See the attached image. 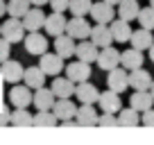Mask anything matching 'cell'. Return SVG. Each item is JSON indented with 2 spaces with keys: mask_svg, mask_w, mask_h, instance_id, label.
<instances>
[{
  "mask_svg": "<svg viewBox=\"0 0 154 145\" xmlns=\"http://www.w3.org/2000/svg\"><path fill=\"white\" fill-rule=\"evenodd\" d=\"M25 34H27V29H25L23 20L14 18V16H9L5 23L0 25V36L7 39L9 43H20V41L25 39Z\"/></svg>",
  "mask_w": 154,
  "mask_h": 145,
  "instance_id": "6da1fadb",
  "label": "cell"
},
{
  "mask_svg": "<svg viewBox=\"0 0 154 145\" xmlns=\"http://www.w3.org/2000/svg\"><path fill=\"white\" fill-rule=\"evenodd\" d=\"M23 63L16 61V59H5L0 63V77L2 82H9V84H18L23 79Z\"/></svg>",
  "mask_w": 154,
  "mask_h": 145,
  "instance_id": "7a4b0ae2",
  "label": "cell"
},
{
  "mask_svg": "<svg viewBox=\"0 0 154 145\" xmlns=\"http://www.w3.org/2000/svg\"><path fill=\"white\" fill-rule=\"evenodd\" d=\"M106 86L116 93H122L125 88H129V72H127V68L125 70H122V66L111 68L109 75H106Z\"/></svg>",
  "mask_w": 154,
  "mask_h": 145,
  "instance_id": "3957f363",
  "label": "cell"
},
{
  "mask_svg": "<svg viewBox=\"0 0 154 145\" xmlns=\"http://www.w3.org/2000/svg\"><path fill=\"white\" fill-rule=\"evenodd\" d=\"M66 34L72 36L75 41H82V39H88V34H91V25L84 16H72L70 20L66 23Z\"/></svg>",
  "mask_w": 154,
  "mask_h": 145,
  "instance_id": "277c9868",
  "label": "cell"
},
{
  "mask_svg": "<svg viewBox=\"0 0 154 145\" xmlns=\"http://www.w3.org/2000/svg\"><path fill=\"white\" fill-rule=\"evenodd\" d=\"M25 52L27 54H34V57H41V54L48 50V39H45L43 34H38V32H27L25 34Z\"/></svg>",
  "mask_w": 154,
  "mask_h": 145,
  "instance_id": "5b68a950",
  "label": "cell"
},
{
  "mask_svg": "<svg viewBox=\"0 0 154 145\" xmlns=\"http://www.w3.org/2000/svg\"><path fill=\"white\" fill-rule=\"evenodd\" d=\"M38 68L45 72V75H59V72L63 70V59L59 57L57 52H48L45 50L43 54H41V59H38Z\"/></svg>",
  "mask_w": 154,
  "mask_h": 145,
  "instance_id": "8992f818",
  "label": "cell"
},
{
  "mask_svg": "<svg viewBox=\"0 0 154 145\" xmlns=\"http://www.w3.org/2000/svg\"><path fill=\"white\" fill-rule=\"evenodd\" d=\"M75 111H77V106L70 102V97H57L54 104H52V113L57 116V120H61V122L75 120Z\"/></svg>",
  "mask_w": 154,
  "mask_h": 145,
  "instance_id": "52a82bcc",
  "label": "cell"
},
{
  "mask_svg": "<svg viewBox=\"0 0 154 145\" xmlns=\"http://www.w3.org/2000/svg\"><path fill=\"white\" fill-rule=\"evenodd\" d=\"M95 63L102 68V70H111V68L120 66V50H116L113 45H106V48H100L97 52Z\"/></svg>",
  "mask_w": 154,
  "mask_h": 145,
  "instance_id": "ba28073f",
  "label": "cell"
},
{
  "mask_svg": "<svg viewBox=\"0 0 154 145\" xmlns=\"http://www.w3.org/2000/svg\"><path fill=\"white\" fill-rule=\"evenodd\" d=\"M88 16H91L95 23L109 25L111 20H113V16H116V9H113V5H109V2L100 0V2H93V5H91V11H88Z\"/></svg>",
  "mask_w": 154,
  "mask_h": 145,
  "instance_id": "9c48e42d",
  "label": "cell"
},
{
  "mask_svg": "<svg viewBox=\"0 0 154 145\" xmlns=\"http://www.w3.org/2000/svg\"><path fill=\"white\" fill-rule=\"evenodd\" d=\"M66 70V77L68 79H72L75 84H79V82H86L88 77H91V63H86V61H72V63H68V68H63Z\"/></svg>",
  "mask_w": 154,
  "mask_h": 145,
  "instance_id": "30bf717a",
  "label": "cell"
},
{
  "mask_svg": "<svg viewBox=\"0 0 154 145\" xmlns=\"http://www.w3.org/2000/svg\"><path fill=\"white\" fill-rule=\"evenodd\" d=\"M66 16H63V11H52L50 16H45V23H43V29L45 34H50V36H59V34L66 32Z\"/></svg>",
  "mask_w": 154,
  "mask_h": 145,
  "instance_id": "8fae6325",
  "label": "cell"
},
{
  "mask_svg": "<svg viewBox=\"0 0 154 145\" xmlns=\"http://www.w3.org/2000/svg\"><path fill=\"white\" fill-rule=\"evenodd\" d=\"M20 20H23V25H25L27 32H38V29L43 27V23H45V14H43L41 7H29Z\"/></svg>",
  "mask_w": 154,
  "mask_h": 145,
  "instance_id": "7c38bea8",
  "label": "cell"
},
{
  "mask_svg": "<svg viewBox=\"0 0 154 145\" xmlns=\"http://www.w3.org/2000/svg\"><path fill=\"white\" fill-rule=\"evenodd\" d=\"M152 82H154V77L147 70H143V66L129 70V86L136 88V91H149V88H152Z\"/></svg>",
  "mask_w": 154,
  "mask_h": 145,
  "instance_id": "4fadbf2b",
  "label": "cell"
},
{
  "mask_svg": "<svg viewBox=\"0 0 154 145\" xmlns=\"http://www.w3.org/2000/svg\"><path fill=\"white\" fill-rule=\"evenodd\" d=\"M9 102L14 106L27 109V106L32 104V88L25 86V84H14V88L9 91Z\"/></svg>",
  "mask_w": 154,
  "mask_h": 145,
  "instance_id": "5bb4252c",
  "label": "cell"
},
{
  "mask_svg": "<svg viewBox=\"0 0 154 145\" xmlns=\"http://www.w3.org/2000/svg\"><path fill=\"white\" fill-rule=\"evenodd\" d=\"M97 52H100V48H97L95 43H93L91 39H82L79 43L75 45V57L79 59V61H86V63H93L97 59Z\"/></svg>",
  "mask_w": 154,
  "mask_h": 145,
  "instance_id": "9a60e30c",
  "label": "cell"
},
{
  "mask_svg": "<svg viewBox=\"0 0 154 145\" xmlns=\"http://www.w3.org/2000/svg\"><path fill=\"white\" fill-rule=\"evenodd\" d=\"M75 95H77V100H79V102H86V104H95L97 97H100V91H97L95 84H91V82L86 79V82L75 84Z\"/></svg>",
  "mask_w": 154,
  "mask_h": 145,
  "instance_id": "2e32d148",
  "label": "cell"
},
{
  "mask_svg": "<svg viewBox=\"0 0 154 145\" xmlns=\"http://www.w3.org/2000/svg\"><path fill=\"white\" fill-rule=\"evenodd\" d=\"M88 39L97 45V48H106V45L113 43V36H111V29L109 25L104 23H95V27H91V34H88Z\"/></svg>",
  "mask_w": 154,
  "mask_h": 145,
  "instance_id": "e0dca14e",
  "label": "cell"
},
{
  "mask_svg": "<svg viewBox=\"0 0 154 145\" xmlns=\"http://www.w3.org/2000/svg\"><path fill=\"white\" fill-rule=\"evenodd\" d=\"M54 100H57V97H54L52 88L38 86V88H34V93H32V102H34V106H36L38 111H43V109H52Z\"/></svg>",
  "mask_w": 154,
  "mask_h": 145,
  "instance_id": "ac0fdd59",
  "label": "cell"
},
{
  "mask_svg": "<svg viewBox=\"0 0 154 145\" xmlns=\"http://www.w3.org/2000/svg\"><path fill=\"white\" fill-rule=\"evenodd\" d=\"M129 106H131V109H136L138 113L152 109V106H154V95H152V91H134V95L129 97Z\"/></svg>",
  "mask_w": 154,
  "mask_h": 145,
  "instance_id": "d6986e66",
  "label": "cell"
},
{
  "mask_svg": "<svg viewBox=\"0 0 154 145\" xmlns=\"http://www.w3.org/2000/svg\"><path fill=\"white\" fill-rule=\"evenodd\" d=\"M75 45H77L75 39H72V36H68L66 32L59 34V36H54V52H57L61 59L72 57V54H75Z\"/></svg>",
  "mask_w": 154,
  "mask_h": 145,
  "instance_id": "ffe728a7",
  "label": "cell"
},
{
  "mask_svg": "<svg viewBox=\"0 0 154 145\" xmlns=\"http://www.w3.org/2000/svg\"><path fill=\"white\" fill-rule=\"evenodd\" d=\"M109 29H111V36H113L116 43H127L131 36V27H129V20H111L109 23Z\"/></svg>",
  "mask_w": 154,
  "mask_h": 145,
  "instance_id": "44dd1931",
  "label": "cell"
},
{
  "mask_svg": "<svg viewBox=\"0 0 154 145\" xmlns=\"http://www.w3.org/2000/svg\"><path fill=\"white\" fill-rule=\"evenodd\" d=\"M45 77H48V75H45L38 66H29V68H25V70H23V84H25V86H29V88L45 86Z\"/></svg>",
  "mask_w": 154,
  "mask_h": 145,
  "instance_id": "7402d4cb",
  "label": "cell"
},
{
  "mask_svg": "<svg viewBox=\"0 0 154 145\" xmlns=\"http://www.w3.org/2000/svg\"><path fill=\"white\" fill-rule=\"evenodd\" d=\"M97 116L100 113L95 111V106L82 102V106H77L75 111V122L77 125H97Z\"/></svg>",
  "mask_w": 154,
  "mask_h": 145,
  "instance_id": "603a6c76",
  "label": "cell"
},
{
  "mask_svg": "<svg viewBox=\"0 0 154 145\" xmlns=\"http://www.w3.org/2000/svg\"><path fill=\"white\" fill-rule=\"evenodd\" d=\"M145 61L143 57V50H136V48H129L125 52H120V66L127 68V70H134V68H140Z\"/></svg>",
  "mask_w": 154,
  "mask_h": 145,
  "instance_id": "cb8c5ba5",
  "label": "cell"
},
{
  "mask_svg": "<svg viewBox=\"0 0 154 145\" xmlns=\"http://www.w3.org/2000/svg\"><path fill=\"white\" fill-rule=\"evenodd\" d=\"M52 93L54 97H72L75 95V82L68 77H59V75H54V82H52Z\"/></svg>",
  "mask_w": 154,
  "mask_h": 145,
  "instance_id": "d4e9b609",
  "label": "cell"
},
{
  "mask_svg": "<svg viewBox=\"0 0 154 145\" xmlns=\"http://www.w3.org/2000/svg\"><path fill=\"white\" fill-rule=\"evenodd\" d=\"M129 43H131V48H136V50H147L149 45L154 43L152 29L138 27L136 32H131V36H129Z\"/></svg>",
  "mask_w": 154,
  "mask_h": 145,
  "instance_id": "484cf974",
  "label": "cell"
},
{
  "mask_svg": "<svg viewBox=\"0 0 154 145\" xmlns=\"http://www.w3.org/2000/svg\"><path fill=\"white\" fill-rule=\"evenodd\" d=\"M97 104L102 106V111H111V113H118L120 111V93L116 91H104L100 93V97H97Z\"/></svg>",
  "mask_w": 154,
  "mask_h": 145,
  "instance_id": "4316f807",
  "label": "cell"
},
{
  "mask_svg": "<svg viewBox=\"0 0 154 145\" xmlns=\"http://www.w3.org/2000/svg\"><path fill=\"white\" fill-rule=\"evenodd\" d=\"M116 7H118V18H122V20H134L140 11L138 0H120Z\"/></svg>",
  "mask_w": 154,
  "mask_h": 145,
  "instance_id": "83f0119b",
  "label": "cell"
},
{
  "mask_svg": "<svg viewBox=\"0 0 154 145\" xmlns=\"http://www.w3.org/2000/svg\"><path fill=\"white\" fill-rule=\"evenodd\" d=\"M116 116H118V125H125V127H136V125H140V113L136 111V109H131V106L120 109Z\"/></svg>",
  "mask_w": 154,
  "mask_h": 145,
  "instance_id": "f1b7e54d",
  "label": "cell"
},
{
  "mask_svg": "<svg viewBox=\"0 0 154 145\" xmlns=\"http://www.w3.org/2000/svg\"><path fill=\"white\" fill-rule=\"evenodd\" d=\"M29 7H32L29 0H9V2H7V14L14 16V18H23Z\"/></svg>",
  "mask_w": 154,
  "mask_h": 145,
  "instance_id": "f546056e",
  "label": "cell"
},
{
  "mask_svg": "<svg viewBox=\"0 0 154 145\" xmlns=\"http://www.w3.org/2000/svg\"><path fill=\"white\" fill-rule=\"evenodd\" d=\"M9 125H32V113L27 111V109H23V106H16L14 111H11V118H9Z\"/></svg>",
  "mask_w": 154,
  "mask_h": 145,
  "instance_id": "4dcf8cb0",
  "label": "cell"
},
{
  "mask_svg": "<svg viewBox=\"0 0 154 145\" xmlns=\"http://www.w3.org/2000/svg\"><path fill=\"white\" fill-rule=\"evenodd\" d=\"M91 0H70L68 2V11H70L72 16H88V11H91Z\"/></svg>",
  "mask_w": 154,
  "mask_h": 145,
  "instance_id": "1f68e13d",
  "label": "cell"
},
{
  "mask_svg": "<svg viewBox=\"0 0 154 145\" xmlns=\"http://www.w3.org/2000/svg\"><path fill=\"white\" fill-rule=\"evenodd\" d=\"M57 116L52 113V109H43V111H38L36 116H32V125H57Z\"/></svg>",
  "mask_w": 154,
  "mask_h": 145,
  "instance_id": "d6a6232c",
  "label": "cell"
},
{
  "mask_svg": "<svg viewBox=\"0 0 154 145\" xmlns=\"http://www.w3.org/2000/svg\"><path fill=\"white\" fill-rule=\"evenodd\" d=\"M136 18H138L140 27H145V29H154V7H145V9H140Z\"/></svg>",
  "mask_w": 154,
  "mask_h": 145,
  "instance_id": "836d02e7",
  "label": "cell"
},
{
  "mask_svg": "<svg viewBox=\"0 0 154 145\" xmlns=\"http://www.w3.org/2000/svg\"><path fill=\"white\" fill-rule=\"evenodd\" d=\"M97 125H102V127H111V125H118V116L116 113H111V111H102L100 116H97Z\"/></svg>",
  "mask_w": 154,
  "mask_h": 145,
  "instance_id": "e575fe53",
  "label": "cell"
},
{
  "mask_svg": "<svg viewBox=\"0 0 154 145\" xmlns=\"http://www.w3.org/2000/svg\"><path fill=\"white\" fill-rule=\"evenodd\" d=\"M9 52H11V43L0 36V63L5 61V59H9Z\"/></svg>",
  "mask_w": 154,
  "mask_h": 145,
  "instance_id": "d590c367",
  "label": "cell"
},
{
  "mask_svg": "<svg viewBox=\"0 0 154 145\" xmlns=\"http://www.w3.org/2000/svg\"><path fill=\"white\" fill-rule=\"evenodd\" d=\"M140 122H143V125H147V127H154V106L140 113Z\"/></svg>",
  "mask_w": 154,
  "mask_h": 145,
  "instance_id": "8d00e7d4",
  "label": "cell"
},
{
  "mask_svg": "<svg viewBox=\"0 0 154 145\" xmlns=\"http://www.w3.org/2000/svg\"><path fill=\"white\" fill-rule=\"evenodd\" d=\"M68 2L70 0H50V7H52V11H66Z\"/></svg>",
  "mask_w": 154,
  "mask_h": 145,
  "instance_id": "74e56055",
  "label": "cell"
},
{
  "mask_svg": "<svg viewBox=\"0 0 154 145\" xmlns=\"http://www.w3.org/2000/svg\"><path fill=\"white\" fill-rule=\"evenodd\" d=\"M9 118H11V111L0 104V127H2V125H9Z\"/></svg>",
  "mask_w": 154,
  "mask_h": 145,
  "instance_id": "f35d334b",
  "label": "cell"
},
{
  "mask_svg": "<svg viewBox=\"0 0 154 145\" xmlns=\"http://www.w3.org/2000/svg\"><path fill=\"white\" fill-rule=\"evenodd\" d=\"M29 2H32L34 7H43V5H48L50 0H29Z\"/></svg>",
  "mask_w": 154,
  "mask_h": 145,
  "instance_id": "ab89813d",
  "label": "cell"
},
{
  "mask_svg": "<svg viewBox=\"0 0 154 145\" xmlns=\"http://www.w3.org/2000/svg\"><path fill=\"white\" fill-rule=\"evenodd\" d=\"M5 14H7V2L0 0V16H5Z\"/></svg>",
  "mask_w": 154,
  "mask_h": 145,
  "instance_id": "60d3db41",
  "label": "cell"
},
{
  "mask_svg": "<svg viewBox=\"0 0 154 145\" xmlns=\"http://www.w3.org/2000/svg\"><path fill=\"white\" fill-rule=\"evenodd\" d=\"M147 50H149V59H152V61H154V43H152V45H149V48H147Z\"/></svg>",
  "mask_w": 154,
  "mask_h": 145,
  "instance_id": "b9f144b4",
  "label": "cell"
},
{
  "mask_svg": "<svg viewBox=\"0 0 154 145\" xmlns=\"http://www.w3.org/2000/svg\"><path fill=\"white\" fill-rule=\"evenodd\" d=\"M104 2H109V5H113V7H116L118 2H120V0H104Z\"/></svg>",
  "mask_w": 154,
  "mask_h": 145,
  "instance_id": "7bdbcfd3",
  "label": "cell"
},
{
  "mask_svg": "<svg viewBox=\"0 0 154 145\" xmlns=\"http://www.w3.org/2000/svg\"><path fill=\"white\" fill-rule=\"evenodd\" d=\"M149 91H152V95H154V82H152V88H149Z\"/></svg>",
  "mask_w": 154,
  "mask_h": 145,
  "instance_id": "ee69618b",
  "label": "cell"
},
{
  "mask_svg": "<svg viewBox=\"0 0 154 145\" xmlns=\"http://www.w3.org/2000/svg\"><path fill=\"white\" fill-rule=\"evenodd\" d=\"M149 7H154V0H149Z\"/></svg>",
  "mask_w": 154,
  "mask_h": 145,
  "instance_id": "f6af8a7d",
  "label": "cell"
},
{
  "mask_svg": "<svg viewBox=\"0 0 154 145\" xmlns=\"http://www.w3.org/2000/svg\"><path fill=\"white\" fill-rule=\"evenodd\" d=\"M0 82H2V77H0Z\"/></svg>",
  "mask_w": 154,
  "mask_h": 145,
  "instance_id": "bcb514c9",
  "label": "cell"
}]
</instances>
